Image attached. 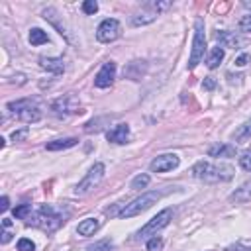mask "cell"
Wrapping results in <instances>:
<instances>
[{
  "label": "cell",
  "mask_w": 251,
  "mask_h": 251,
  "mask_svg": "<svg viewBox=\"0 0 251 251\" xmlns=\"http://www.w3.org/2000/svg\"><path fill=\"white\" fill-rule=\"evenodd\" d=\"M63 224H65L63 214H59L55 208H51V206H47V204H43L39 210H35V212L27 218V222H25V226L39 227V229L45 231V233L57 231Z\"/></svg>",
  "instance_id": "1"
},
{
  "label": "cell",
  "mask_w": 251,
  "mask_h": 251,
  "mask_svg": "<svg viewBox=\"0 0 251 251\" xmlns=\"http://www.w3.org/2000/svg\"><path fill=\"white\" fill-rule=\"evenodd\" d=\"M192 176L204 182H220V180H229L233 176V167L229 165H218V163H208V161H198L192 167Z\"/></svg>",
  "instance_id": "2"
},
{
  "label": "cell",
  "mask_w": 251,
  "mask_h": 251,
  "mask_svg": "<svg viewBox=\"0 0 251 251\" xmlns=\"http://www.w3.org/2000/svg\"><path fill=\"white\" fill-rule=\"evenodd\" d=\"M159 198H161V192H159V190L143 192L141 196H137L135 200H131L129 204H126V206L120 210V218H133V216H139L141 212H145V210H149L153 204H157Z\"/></svg>",
  "instance_id": "3"
},
{
  "label": "cell",
  "mask_w": 251,
  "mask_h": 251,
  "mask_svg": "<svg viewBox=\"0 0 251 251\" xmlns=\"http://www.w3.org/2000/svg\"><path fill=\"white\" fill-rule=\"evenodd\" d=\"M204 51H206V33H204V20L196 18L194 22V37H192V49H190V57H188V69H196L198 63L204 59Z\"/></svg>",
  "instance_id": "4"
},
{
  "label": "cell",
  "mask_w": 251,
  "mask_h": 251,
  "mask_svg": "<svg viewBox=\"0 0 251 251\" xmlns=\"http://www.w3.org/2000/svg\"><path fill=\"white\" fill-rule=\"evenodd\" d=\"M18 120L25 122V124H35L41 120V110L31 102V100H16V102H8L6 106Z\"/></svg>",
  "instance_id": "5"
},
{
  "label": "cell",
  "mask_w": 251,
  "mask_h": 251,
  "mask_svg": "<svg viewBox=\"0 0 251 251\" xmlns=\"http://www.w3.org/2000/svg\"><path fill=\"white\" fill-rule=\"evenodd\" d=\"M104 173H106L104 163H94V165L88 169V173L82 176V180L75 186V194H76V196H84V194H88L94 186L100 184V180L104 178Z\"/></svg>",
  "instance_id": "6"
},
{
  "label": "cell",
  "mask_w": 251,
  "mask_h": 251,
  "mask_svg": "<svg viewBox=\"0 0 251 251\" xmlns=\"http://www.w3.org/2000/svg\"><path fill=\"white\" fill-rule=\"evenodd\" d=\"M171 220H173V210H171V208L161 210L157 216H153V218L137 231V237H139V239H145V237L157 235V231H161L163 227H167V226L171 224Z\"/></svg>",
  "instance_id": "7"
},
{
  "label": "cell",
  "mask_w": 251,
  "mask_h": 251,
  "mask_svg": "<svg viewBox=\"0 0 251 251\" xmlns=\"http://www.w3.org/2000/svg\"><path fill=\"white\" fill-rule=\"evenodd\" d=\"M51 112L59 118H67V116H73V114H80L82 110H80L78 100L73 94H65V96L51 102Z\"/></svg>",
  "instance_id": "8"
},
{
  "label": "cell",
  "mask_w": 251,
  "mask_h": 251,
  "mask_svg": "<svg viewBox=\"0 0 251 251\" xmlns=\"http://www.w3.org/2000/svg\"><path fill=\"white\" fill-rule=\"evenodd\" d=\"M122 35V24L116 18H106L96 27V39L100 43H112Z\"/></svg>",
  "instance_id": "9"
},
{
  "label": "cell",
  "mask_w": 251,
  "mask_h": 251,
  "mask_svg": "<svg viewBox=\"0 0 251 251\" xmlns=\"http://www.w3.org/2000/svg\"><path fill=\"white\" fill-rule=\"evenodd\" d=\"M114 78H116V63L106 61L94 76V86L96 88H108V86L114 84Z\"/></svg>",
  "instance_id": "10"
},
{
  "label": "cell",
  "mask_w": 251,
  "mask_h": 251,
  "mask_svg": "<svg viewBox=\"0 0 251 251\" xmlns=\"http://www.w3.org/2000/svg\"><path fill=\"white\" fill-rule=\"evenodd\" d=\"M178 163H180L178 155H175V153H165V155L155 157V159L151 161L149 169H151L153 173H167V171L176 169V167H178Z\"/></svg>",
  "instance_id": "11"
},
{
  "label": "cell",
  "mask_w": 251,
  "mask_h": 251,
  "mask_svg": "<svg viewBox=\"0 0 251 251\" xmlns=\"http://www.w3.org/2000/svg\"><path fill=\"white\" fill-rule=\"evenodd\" d=\"M216 41L220 43V47H222V49H224V47L239 49V47L243 45V39H241L237 33H233V31H224V29L216 31Z\"/></svg>",
  "instance_id": "12"
},
{
  "label": "cell",
  "mask_w": 251,
  "mask_h": 251,
  "mask_svg": "<svg viewBox=\"0 0 251 251\" xmlns=\"http://www.w3.org/2000/svg\"><path fill=\"white\" fill-rule=\"evenodd\" d=\"M145 73H147V63L139 61V59H135V61H131V63H127L124 67V76L131 78V80H141V76Z\"/></svg>",
  "instance_id": "13"
},
{
  "label": "cell",
  "mask_w": 251,
  "mask_h": 251,
  "mask_svg": "<svg viewBox=\"0 0 251 251\" xmlns=\"http://www.w3.org/2000/svg\"><path fill=\"white\" fill-rule=\"evenodd\" d=\"M127 137H129V126H127V124H118V126H114L110 131H106V139H108L110 143L122 145V143L127 141Z\"/></svg>",
  "instance_id": "14"
},
{
  "label": "cell",
  "mask_w": 251,
  "mask_h": 251,
  "mask_svg": "<svg viewBox=\"0 0 251 251\" xmlns=\"http://www.w3.org/2000/svg\"><path fill=\"white\" fill-rule=\"evenodd\" d=\"M39 65H41V69H45L47 73H53V75L65 73V61L61 57H39Z\"/></svg>",
  "instance_id": "15"
},
{
  "label": "cell",
  "mask_w": 251,
  "mask_h": 251,
  "mask_svg": "<svg viewBox=\"0 0 251 251\" xmlns=\"http://www.w3.org/2000/svg\"><path fill=\"white\" fill-rule=\"evenodd\" d=\"M98 227H100V222L96 218H84L76 226V233L82 235V237H90V235H94L98 231Z\"/></svg>",
  "instance_id": "16"
},
{
  "label": "cell",
  "mask_w": 251,
  "mask_h": 251,
  "mask_svg": "<svg viewBox=\"0 0 251 251\" xmlns=\"http://www.w3.org/2000/svg\"><path fill=\"white\" fill-rule=\"evenodd\" d=\"M157 16H159V14L147 4L145 10H141V12H137L135 16H131V24H133V25H145V24H151Z\"/></svg>",
  "instance_id": "17"
},
{
  "label": "cell",
  "mask_w": 251,
  "mask_h": 251,
  "mask_svg": "<svg viewBox=\"0 0 251 251\" xmlns=\"http://www.w3.org/2000/svg\"><path fill=\"white\" fill-rule=\"evenodd\" d=\"M76 143H78V139H76V137H63V139L47 141V143H45V149H47V151H63V149L75 147Z\"/></svg>",
  "instance_id": "18"
},
{
  "label": "cell",
  "mask_w": 251,
  "mask_h": 251,
  "mask_svg": "<svg viewBox=\"0 0 251 251\" xmlns=\"http://www.w3.org/2000/svg\"><path fill=\"white\" fill-rule=\"evenodd\" d=\"M210 157H235V145L231 143H218L208 149Z\"/></svg>",
  "instance_id": "19"
},
{
  "label": "cell",
  "mask_w": 251,
  "mask_h": 251,
  "mask_svg": "<svg viewBox=\"0 0 251 251\" xmlns=\"http://www.w3.org/2000/svg\"><path fill=\"white\" fill-rule=\"evenodd\" d=\"M229 200L235 202V204L251 202V182H245V184H241L239 188H235V192H231Z\"/></svg>",
  "instance_id": "20"
},
{
  "label": "cell",
  "mask_w": 251,
  "mask_h": 251,
  "mask_svg": "<svg viewBox=\"0 0 251 251\" xmlns=\"http://www.w3.org/2000/svg\"><path fill=\"white\" fill-rule=\"evenodd\" d=\"M41 14H43V18H45L47 22H51V24L57 27V31H59L61 35H67V29H65V25H61V20L57 18L59 14H57V10H55V8H45Z\"/></svg>",
  "instance_id": "21"
},
{
  "label": "cell",
  "mask_w": 251,
  "mask_h": 251,
  "mask_svg": "<svg viewBox=\"0 0 251 251\" xmlns=\"http://www.w3.org/2000/svg\"><path fill=\"white\" fill-rule=\"evenodd\" d=\"M224 49L222 47H212L210 49V53H208V57H206V65H208V69H216L222 61H224Z\"/></svg>",
  "instance_id": "22"
},
{
  "label": "cell",
  "mask_w": 251,
  "mask_h": 251,
  "mask_svg": "<svg viewBox=\"0 0 251 251\" xmlns=\"http://www.w3.org/2000/svg\"><path fill=\"white\" fill-rule=\"evenodd\" d=\"M249 137H251V120L243 122V124L233 131V139H235V141H245V139H249Z\"/></svg>",
  "instance_id": "23"
},
{
  "label": "cell",
  "mask_w": 251,
  "mask_h": 251,
  "mask_svg": "<svg viewBox=\"0 0 251 251\" xmlns=\"http://www.w3.org/2000/svg\"><path fill=\"white\" fill-rule=\"evenodd\" d=\"M47 41H49V37H47V33L43 29H39V27L29 29V43L31 45H43Z\"/></svg>",
  "instance_id": "24"
},
{
  "label": "cell",
  "mask_w": 251,
  "mask_h": 251,
  "mask_svg": "<svg viewBox=\"0 0 251 251\" xmlns=\"http://www.w3.org/2000/svg\"><path fill=\"white\" fill-rule=\"evenodd\" d=\"M114 249V243H112V239H100V241H94L92 245H88L86 247V251H112Z\"/></svg>",
  "instance_id": "25"
},
{
  "label": "cell",
  "mask_w": 251,
  "mask_h": 251,
  "mask_svg": "<svg viewBox=\"0 0 251 251\" xmlns=\"http://www.w3.org/2000/svg\"><path fill=\"white\" fill-rule=\"evenodd\" d=\"M149 180H151V176L145 175V173H141V175H137V176L131 178V188L133 190H141V188H145L149 184Z\"/></svg>",
  "instance_id": "26"
},
{
  "label": "cell",
  "mask_w": 251,
  "mask_h": 251,
  "mask_svg": "<svg viewBox=\"0 0 251 251\" xmlns=\"http://www.w3.org/2000/svg\"><path fill=\"white\" fill-rule=\"evenodd\" d=\"M29 214H31V206H29V204H20V206L14 208V216H16L18 220H25Z\"/></svg>",
  "instance_id": "27"
},
{
  "label": "cell",
  "mask_w": 251,
  "mask_h": 251,
  "mask_svg": "<svg viewBox=\"0 0 251 251\" xmlns=\"http://www.w3.org/2000/svg\"><path fill=\"white\" fill-rule=\"evenodd\" d=\"M239 167L247 173H251V151H241L239 155Z\"/></svg>",
  "instance_id": "28"
},
{
  "label": "cell",
  "mask_w": 251,
  "mask_h": 251,
  "mask_svg": "<svg viewBox=\"0 0 251 251\" xmlns=\"http://www.w3.org/2000/svg\"><path fill=\"white\" fill-rule=\"evenodd\" d=\"M237 27H239V31H243V33H251V14L241 16V20H239Z\"/></svg>",
  "instance_id": "29"
},
{
  "label": "cell",
  "mask_w": 251,
  "mask_h": 251,
  "mask_svg": "<svg viewBox=\"0 0 251 251\" xmlns=\"http://www.w3.org/2000/svg\"><path fill=\"white\" fill-rule=\"evenodd\" d=\"M82 12L88 14V16L96 14V12H98V2H96V0H84V2H82Z\"/></svg>",
  "instance_id": "30"
},
{
  "label": "cell",
  "mask_w": 251,
  "mask_h": 251,
  "mask_svg": "<svg viewBox=\"0 0 251 251\" xmlns=\"http://www.w3.org/2000/svg\"><path fill=\"white\" fill-rule=\"evenodd\" d=\"M18 251H35V243L27 237L18 239Z\"/></svg>",
  "instance_id": "31"
},
{
  "label": "cell",
  "mask_w": 251,
  "mask_h": 251,
  "mask_svg": "<svg viewBox=\"0 0 251 251\" xmlns=\"http://www.w3.org/2000/svg\"><path fill=\"white\" fill-rule=\"evenodd\" d=\"M161 247H163V239L157 237V235H153V237L147 241V251H159Z\"/></svg>",
  "instance_id": "32"
},
{
  "label": "cell",
  "mask_w": 251,
  "mask_h": 251,
  "mask_svg": "<svg viewBox=\"0 0 251 251\" xmlns=\"http://www.w3.org/2000/svg\"><path fill=\"white\" fill-rule=\"evenodd\" d=\"M27 135H29V129L27 127L16 129V131H12V141H24V139H27Z\"/></svg>",
  "instance_id": "33"
},
{
  "label": "cell",
  "mask_w": 251,
  "mask_h": 251,
  "mask_svg": "<svg viewBox=\"0 0 251 251\" xmlns=\"http://www.w3.org/2000/svg\"><path fill=\"white\" fill-rule=\"evenodd\" d=\"M233 63H235V67H245L247 63H251V53H241Z\"/></svg>",
  "instance_id": "34"
},
{
  "label": "cell",
  "mask_w": 251,
  "mask_h": 251,
  "mask_svg": "<svg viewBox=\"0 0 251 251\" xmlns=\"http://www.w3.org/2000/svg\"><path fill=\"white\" fill-rule=\"evenodd\" d=\"M202 88H204V90H214V88H216V80H214L212 76H206V78L202 80Z\"/></svg>",
  "instance_id": "35"
},
{
  "label": "cell",
  "mask_w": 251,
  "mask_h": 251,
  "mask_svg": "<svg viewBox=\"0 0 251 251\" xmlns=\"http://www.w3.org/2000/svg\"><path fill=\"white\" fill-rule=\"evenodd\" d=\"M227 251H251V247L247 245H241V243H235V245H229Z\"/></svg>",
  "instance_id": "36"
},
{
  "label": "cell",
  "mask_w": 251,
  "mask_h": 251,
  "mask_svg": "<svg viewBox=\"0 0 251 251\" xmlns=\"http://www.w3.org/2000/svg\"><path fill=\"white\" fill-rule=\"evenodd\" d=\"M0 208H2V210H8V208H10V200H8V196H2V200H0Z\"/></svg>",
  "instance_id": "37"
},
{
  "label": "cell",
  "mask_w": 251,
  "mask_h": 251,
  "mask_svg": "<svg viewBox=\"0 0 251 251\" xmlns=\"http://www.w3.org/2000/svg\"><path fill=\"white\" fill-rule=\"evenodd\" d=\"M10 239H12V233H10L8 229H6V231H2V243H8Z\"/></svg>",
  "instance_id": "38"
},
{
  "label": "cell",
  "mask_w": 251,
  "mask_h": 251,
  "mask_svg": "<svg viewBox=\"0 0 251 251\" xmlns=\"http://www.w3.org/2000/svg\"><path fill=\"white\" fill-rule=\"evenodd\" d=\"M2 226H4V227H10V226H12V220H8V218H2Z\"/></svg>",
  "instance_id": "39"
}]
</instances>
